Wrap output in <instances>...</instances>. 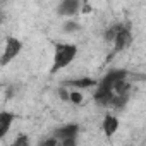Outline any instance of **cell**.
<instances>
[{
  "mask_svg": "<svg viewBox=\"0 0 146 146\" xmlns=\"http://www.w3.org/2000/svg\"><path fill=\"white\" fill-rule=\"evenodd\" d=\"M2 21H4V14H2V11H0V24H2Z\"/></svg>",
  "mask_w": 146,
  "mask_h": 146,
  "instance_id": "cell-19",
  "label": "cell"
},
{
  "mask_svg": "<svg viewBox=\"0 0 146 146\" xmlns=\"http://www.w3.org/2000/svg\"><path fill=\"white\" fill-rule=\"evenodd\" d=\"M12 146H29V139H28V136H19Z\"/></svg>",
  "mask_w": 146,
  "mask_h": 146,
  "instance_id": "cell-14",
  "label": "cell"
},
{
  "mask_svg": "<svg viewBox=\"0 0 146 146\" xmlns=\"http://www.w3.org/2000/svg\"><path fill=\"white\" fill-rule=\"evenodd\" d=\"M58 95H60L62 100H69V93H67L65 88H60V90H58Z\"/></svg>",
  "mask_w": 146,
  "mask_h": 146,
  "instance_id": "cell-17",
  "label": "cell"
},
{
  "mask_svg": "<svg viewBox=\"0 0 146 146\" xmlns=\"http://www.w3.org/2000/svg\"><path fill=\"white\" fill-rule=\"evenodd\" d=\"M112 98H113V93H112L110 90H102V88H100V90L95 93V102H96L98 105H102V107H110Z\"/></svg>",
  "mask_w": 146,
  "mask_h": 146,
  "instance_id": "cell-7",
  "label": "cell"
},
{
  "mask_svg": "<svg viewBox=\"0 0 146 146\" xmlns=\"http://www.w3.org/2000/svg\"><path fill=\"white\" fill-rule=\"evenodd\" d=\"M127 98H129V96H117V95H113V98H112V102H110V107H113L115 110H120V108H124V105L127 103Z\"/></svg>",
  "mask_w": 146,
  "mask_h": 146,
  "instance_id": "cell-11",
  "label": "cell"
},
{
  "mask_svg": "<svg viewBox=\"0 0 146 146\" xmlns=\"http://www.w3.org/2000/svg\"><path fill=\"white\" fill-rule=\"evenodd\" d=\"M78 29H79V24L74 23V21H70V23H67V24L64 26V31H65V33H72V31H78Z\"/></svg>",
  "mask_w": 146,
  "mask_h": 146,
  "instance_id": "cell-13",
  "label": "cell"
},
{
  "mask_svg": "<svg viewBox=\"0 0 146 146\" xmlns=\"http://www.w3.org/2000/svg\"><path fill=\"white\" fill-rule=\"evenodd\" d=\"M117 129H119V120H117L113 115H107L105 120H103V131H105V134L110 137V136L115 134Z\"/></svg>",
  "mask_w": 146,
  "mask_h": 146,
  "instance_id": "cell-8",
  "label": "cell"
},
{
  "mask_svg": "<svg viewBox=\"0 0 146 146\" xmlns=\"http://www.w3.org/2000/svg\"><path fill=\"white\" fill-rule=\"evenodd\" d=\"M78 125H74V124H70V125H64V127H60V129H57L55 131V139L57 141H64V139H69V137H76V134H78Z\"/></svg>",
  "mask_w": 146,
  "mask_h": 146,
  "instance_id": "cell-6",
  "label": "cell"
},
{
  "mask_svg": "<svg viewBox=\"0 0 146 146\" xmlns=\"http://www.w3.org/2000/svg\"><path fill=\"white\" fill-rule=\"evenodd\" d=\"M79 9H81V2H78V0H64L58 5V14L60 16H74L79 12Z\"/></svg>",
  "mask_w": 146,
  "mask_h": 146,
  "instance_id": "cell-5",
  "label": "cell"
},
{
  "mask_svg": "<svg viewBox=\"0 0 146 146\" xmlns=\"http://www.w3.org/2000/svg\"><path fill=\"white\" fill-rule=\"evenodd\" d=\"M90 11H91V7H90V5H88V4H86V5H84V7H83V12H84V14H88V12H90Z\"/></svg>",
  "mask_w": 146,
  "mask_h": 146,
  "instance_id": "cell-18",
  "label": "cell"
},
{
  "mask_svg": "<svg viewBox=\"0 0 146 146\" xmlns=\"http://www.w3.org/2000/svg\"><path fill=\"white\" fill-rule=\"evenodd\" d=\"M40 146H57V139H55V137H48V139H45Z\"/></svg>",
  "mask_w": 146,
  "mask_h": 146,
  "instance_id": "cell-16",
  "label": "cell"
},
{
  "mask_svg": "<svg viewBox=\"0 0 146 146\" xmlns=\"http://www.w3.org/2000/svg\"><path fill=\"white\" fill-rule=\"evenodd\" d=\"M131 41H132V35H131V31H129V28H122L117 35H115V38H113V45H115V52H120V50H124L125 46H129L131 45Z\"/></svg>",
  "mask_w": 146,
  "mask_h": 146,
  "instance_id": "cell-4",
  "label": "cell"
},
{
  "mask_svg": "<svg viewBox=\"0 0 146 146\" xmlns=\"http://www.w3.org/2000/svg\"><path fill=\"white\" fill-rule=\"evenodd\" d=\"M125 78H127V72H125V70H112V72H108V74L103 78L100 88L112 91V86H113L115 83H119V81H124Z\"/></svg>",
  "mask_w": 146,
  "mask_h": 146,
  "instance_id": "cell-3",
  "label": "cell"
},
{
  "mask_svg": "<svg viewBox=\"0 0 146 146\" xmlns=\"http://www.w3.org/2000/svg\"><path fill=\"white\" fill-rule=\"evenodd\" d=\"M67 84H72V86H76L78 90H81V88H90V86H93L95 81L90 79V78H83V79H76V81H69Z\"/></svg>",
  "mask_w": 146,
  "mask_h": 146,
  "instance_id": "cell-10",
  "label": "cell"
},
{
  "mask_svg": "<svg viewBox=\"0 0 146 146\" xmlns=\"http://www.w3.org/2000/svg\"><path fill=\"white\" fill-rule=\"evenodd\" d=\"M21 41L16 40V38H9L7 43H5V48H4V53L0 57V65H7L11 60L16 58V55L21 52Z\"/></svg>",
  "mask_w": 146,
  "mask_h": 146,
  "instance_id": "cell-2",
  "label": "cell"
},
{
  "mask_svg": "<svg viewBox=\"0 0 146 146\" xmlns=\"http://www.w3.org/2000/svg\"><path fill=\"white\" fill-rule=\"evenodd\" d=\"M60 146H78V141H76V137H69V139L60 141Z\"/></svg>",
  "mask_w": 146,
  "mask_h": 146,
  "instance_id": "cell-15",
  "label": "cell"
},
{
  "mask_svg": "<svg viewBox=\"0 0 146 146\" xmlns=\"http://www.w3.org/2000/svg\"><path fill=\"white\" fill-rule=\"evenodd\" d=\"M69 100L74 105H81L83 103V95L79 91H72V93H69Z\"/></svg>",
  "mask_w": 146,
  "mask_h": 146,
  "instance_id": "cell-12",
  "label": "cell"
},
{
  "mask_svg": "<svg viewBox=\"0 0 146 146\" xmlns=\"http://www.w3.org/2000/svg\"><path fill=\"white\" fill-rule=\"evenodd\" d=\"M12 120H14V115L11 112H0V137L9 131Z\"/></svg>",
  "mask_w": 146,
  "mask_h": 146,
  "instance_id": "cell-9",
  "label": "cell"
},
{
  "mask_svg": "<svg viewBox=\"0 0 146 146\" xmlns=\"http://www.w3.org/2000/svg\"><path fill=\"white\" fill-rule=\"evenodd\" d=\"M78 53V48L74 45H67V43H57L55 45V62H53V72L67 67L72 60H74Z\"/></svg>",
  "mask_w": 146,
  "mask_h": 146,
  "instance_id": "cell-1",
  "label": "cell"
}]
</instances>
